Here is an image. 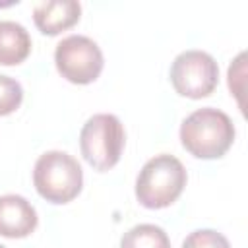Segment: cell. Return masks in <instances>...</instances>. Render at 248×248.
Segmentation results:
<instances>
[{"mask_svg":"<svg viewBox=\"0 0 248 248\" xmlns=\"http://www.w3.org/2000/svg\"><path fill=\"white\" fill-rule=\"evenodd\" d=\"M236 130L231 116L219 108L203 107L188 114L180 124V143L196 159H219L232 141Z\"/></svg>","mask_w":248,"mask_h":248,"instance_id":"obj_1","label":"cell"},{"mask_svg":"<svg viewBox=\"0 0 248 248\" xmlns=\"http://www.w3.org/2000/svg\"><path fill=\"white\" fill-rule=\"evenodd\" d=\"M186 182L188 174L180 159L161 153L141 167L136 178V198L147 209H163L180 198Z\"/></svg>","mask_w":248,"mask_h":248,"instance_id":"obj_2","label":"cell"},{"mask_svg":"<svg viewBox=\"0 0 248 248\" xmlns=\"http://www.w3.org/2000/svg\"><path fill=\"white\" fill-rule=\"evenodd\" d=\"M33 184L37 194L54 205L76 200L83 186V170L76 157L66 151L43 153L33 169Z\"/></svg>","mask_w":248,"mask_h":248,"instance_id":"obj_3","label":"cell"},{"mask_svg":"<svg viewBox=\"0 0 248 248\" xmlns=\"http://www.w3.org/2000/svg\"><path fill=\"white\" fill-rule=\"evenodd\" d=\"M126 132L118 116L99 112L87 118L79 132V151L89 167L99 172L110 170L122 157Z\"/></svg>","mask_w":248,"mask_h":248,"instance_id":"obj_4","label":"cell"},{"mask_svg":"<svg viewBox=\"0 0 248 248\" xmlns=\"http://www.w3.org/2000/svg\"><path fill=\"white\" fill-rule=\"evenodd\" d=\"M170 83L182 97H209L219 83V66L215 58L205 50H184L170 64Z\"/></svg>","mask_w":248,"mask_h":248,"instance_id":"obj_5","label":"cell"},{"mask_svg":"<svg viewBox=\"0 0 248 248\" xmlns=\"http://www.w3.org/2000/svg\"><path fill=\"white\" fill-rule=\"evenodd\" d=\"M54 64L58 74L76 85L93 83L105 66L99 45L85 35L64 37L54 50Z\"/></svg>","mask_w":248,"mask_h":248,"instance_id":"obj_6","label":"cell"},{"mask_svg":"<svg viewBox=\"0 0 248 248\" xmlns=\"http://www.w3.org/2000/svg\"><path fill=\"white\" fill-rule=\"evenodd\" d=\"M39 217L31 202L17 194L0 196V236L25 238L37 229Z\"/></svg>","mask_w":248,"mask_h":248,"instance_id":"obj_7","label":"cell"},{"mask_svg":"<svg viewBox=\"0 0 248 248\" xmlns=\"http://www.w3.org/2000/svg\"><path fill=\"white\" fill-rule=\"evenodd\" d=\"M81 17V4L76 0H48L33 10V21L43 35L54 37L74 27Z\"/></svg>","mask_w":248,"mask_h":248,"instance_id":"obj_8","label":"cell"},{"mask_svg":"<svg viewBox=\"0 0 248 248\" xmlns=\"http://www.w3.org/2000/svg\"><path fill=\"white\" fill-rule=\"evenodd\" d=\"M31 52V37L17 21H0V66H17Z\"/></svg>","mask_w":248,"mask_h":248,"instance_id":"obj_9","label":"cell"},{"mask_svg":"<svg viewBox=\"0 0 248 248\" xmlns=\"http://www.w3.org/2000/svg\"><path fill=\"white\" fill-rule=\"evenodd\" d=\"M120 248H170V240L159 225L141 223L122 234Z\"/></svg>","mask_w":248,"mask_h":248,"instance_id":"obj_10","label":"cell"},{"mask_svg":"<svg viewBox=\"0 0 248 248\" xmlns=\"http://www.w3.org/2000/svg\"><path fill=\"white\" fill-rule=\"evenodd\" d=\"M23 101V87L17 79L0 74V116H8L19 108Z\"/></svg>","mask_w":248,"mask_h":248,"instance_id":"obj_11","label":"cell"},{"mask_svg":"<svg viewBox=\"0 0 248 248\" xmlns=\"http://www.w3.org/2000/svg\"><path fill=\"white\" fill-rule=\"evenodd\" d=\"M182 248H231V244L225 234L213 229H198L184 238Z\"/></svg>","mask_w":248,"mask_h":248,"instance_id":"obj_12","label":"cell"},{"mask_svg":"<svg viewBox=\"0 0 248 248\" xmlns=\"http://www.w3.org/2000/svg\"><path fill=\"white\" fill-rule=\"evenodd\" d=\"M246 52H240L234 62L229 66V89L231 93L236 97L240 110H244V101H242V93H244V74H246Z\"/></svg>","mask_w":248,"mask_h":248,"instance_id":"obj_13","label":"cell"},{"mask_svg":"<svg viewBox=\"0 0 248 248\" xmlns=\"http://www.w3.org/2000/svg\"><path fill=\"white\" fill-rule=\"evenodd\" d=\"M0 248H6V246H4V244H0Z\"/></svg>","mask_w":248,"mask_h":248,"instance_id":"obj_14","label":"cell"}]
</instances>
